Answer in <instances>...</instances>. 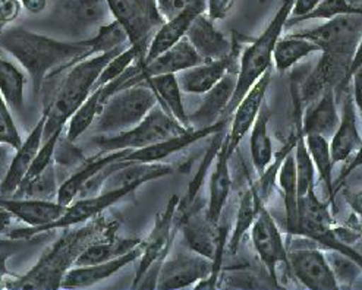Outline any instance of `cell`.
<instances>
[{"instance_id": "obj_29", "label": "cell", "mask_w": 362, "mask_h": 290, "mask_svg": "<svg viewBox=\"0 0 362 290\" xmlns=\"http://www.w3.org/2000/svg\"><path fill=\"white\" fill-rule=\"evenodd\" d=\"M339 122L336 91H327L308 105L307 112L303 113V132L304 135L317 134L330 139Z\"/></svg>"}, {"instance_id": "obj_33", "label": "cell", "mask_w": 362, "mask_h": 290, "mask_svg": "<svg viewBox=\"0 0 362 290\" xmlns=\"http://www.w3.org/2000/svg\"><path fill=\"white\" fill-rule=\"evenodd\" d=\"M270 117L272 113L264 103V106L261 108L259 115L250 131V154L254 169L258 175H263L266 172L274 157L273 142L269 134Z\"/></svg>"}, {"instance_id": "obj_39", "label": "cell", "mask_w": 362, "mask_h": 290, "mask_svg": "<svg viewBox=\"0 0 362 290\" xmlns=\"http://www.w3.org/2000/svg\"><path fill=\"white\" fill-rule=\"evenodd\" d=\"M362 13V5H354L349 0H321V2L305 16L299 19H288L286 28L295 24L305 23V21H329L340 15Z\"/></svg>"}, {"instance_id": "obj_12", "label": "cell", "mask_w": 362, "mask_h": 290, "mask_svg": "<svg viewBox=\"0 0 362 290\" xmlns=\"http://www.w3.org/2000/svg\"><path fill=\"white\" fill-rule=\"evenodd\" d=\"M251 240L254 250L266 267V270L273 280L274 286L277 283V268L279 265H285L288 268V248L284 240V235L279 231V227L267 210L266 204L261 205L259 213L251 227Z\"/></svg>"}, {"instance_id": "obj_44", "label": "cell", "mask_w": 362, "mask_h": 290, "mask_svg": "<svg viewBox=\"0 0 362 290\" xmlns=\"http://www.w3.org/2000/svg\"><path fill=\"white\" fill-rule=\"evenodd\" d=\"M236 0H206V15L216 21H223L229 16Z\"/></svg>"}, {"instance_id": "obj_43", "label": "cell", "mask_w": 362, "mask_h": 290, "mask_svg": "<svg viewBox=\"0 0 362 290\" xmlns=\"http://www.w3.org/2000/svg\"><path fill=\"white\" fill-rule=\"evenodd\" d=\"M21 2L19 0H0V35L21 13Z\"/></svg>"}, {"instance_id": "obj_7", "label": "cell", "mask_w": 362, "mask_h": 290, "mask_svg": "<svg viewBox=\"0 0 362 290\" xmlns=\"http://www.w3.org/2000/svg\"><path fill=\"white\" fill-rule=\"evenodd\" d=\"M191 128L173 119L162 106L157 105L150 113L141 120L134 128L115 134V135H97L91 139V145L97 149V153H112V151H134L150 147L153 144L165 141L170 137L184 134Z\"/></svg>"}, {"instance_id": "obj_37", "label": "cell", "mask_w": 362, "mask_h": 290, "mask_svg": "<svg viewBox=\"0 0 362 290\" xmlns=\"http://www.w3.org/2000/svg\"><path fill=\"white\" fill-rule=\"evenodd\" d=\"M25 74L6 59L0 49V93L13 112H23L25 106Z\"/></svg>"}, {"instance_id": "obj_6", "label": "cell", "mask_w": 362, "mask_h": 290, "mask_svg": "<svg viewBox=\"0 0 362 290\" xmlns=\"http://www.w3.org/2000/svg\"><path fill=\"white\" fill-rule=\"evenodd\" d=\"M157 103L154 91L146 82L120 88L106 100L91 129L97 135L125 132L138 125Z\"/></svg>"}, {"instance_id": "obj_13", "label": "cell", "mask_w": 362, "mask_h": 290, "mask_svg": "<svg viewBox=\"0 0 362 290\" xmlns=\"http://www.w3.org/2000/svg\"><path fill=\"white\" fill-rule=\"evenodd\" d=\"M213 261L189 250V253H176L166 257L160 267L156 289H185L195 287L211 273Z\"/></svg>"}, {"instance_id": "obj_30", "label": "cell", "mask_w": 362, "mask_h": 290, "mask_svg": "<svg viewBox=\"0 0 362 290\" xmlns=\"http://www.w3.org/2000/svg\"><path fill=\"white\" fill-rule=\"evenodd\" d=\"M146 84L154 91L158 105L162 106L173 119H176L180 125L185 128L189 127V117L185 109L184 103V91L179 86L177 75L175 74H165V75H156L148 76L144 81Z\"/></svg>"}, {"instance_id": "obj_47", "label": "cell", "mask_w": 362, "mask_h": 290, "mask_svg": "<svg viewBox=\"0 0 362 290\" xmlns=\"http://www.w3.org/2000/svg\"><path fill=\"white\" fill-rule=\"evenodd\" d=\"M344 198L348 202L349 209L352 210V214L355 220L362 226V190L359 191H345Z\"/></svg>"}, {"instance_id": "obj_25", "label": "cell", "mask_w": 362, "mask_h": 290, "mask_svg": "<svg viewBox=\"0 0 362 290\" xmlns=\"http://www.w3.org/2000/svg\"><path fill=\"white\" fill-rule=\"evenodd\" d=\"M129 151H112V153H97L91 157H87L86 161L59 186L56 201L69 205L75 201L86 186L100 173L105 170L109 164L122 160Z\"/></svg>"}, {"instance_id": "obj_45", "label": "cell", "mask_w": 362, "mask_h": 290, "mask_svg": "<svg viewBox=\"0 0 362 290\" xmlns=\"http://www.w3.org/2000/svg\"><path fill=\"white\" fill-rule=\"evenodd\" d=\"M189 4V0H156L157 9L165 21L175 18L182 12Z\"/></svg>"}, {"instance_id": "obj_10", "label": "cell", "mask_w": 362, "mask_h": 290, "mask_svg": "<svg viewBox=\"0 0 362 290\" xmlns=\"http://www.w3.org/2000/svg\"><path fill=\"white\" fill-rule=\"evenodd\" d=\"M293 35L307 38L315 43L321 52L354 54L362 35V13L340 15L326 21L318 27L296 30Z\"/></svg>"}, {"instance_id": "obj_41", "label": "cell", "mask_w": 362, "mask_h": 290, "mask_svg": "<svg viewBox=\"0 0 362 290\" xmlns=\"http://www.w3.org/2000/svg\"><path fill=\"white\" fill-rule=\"evenodd\" d=\"M23 139L12 116V109L0 93V144H5L15 150L21 145Z\"/></svg>"}, {"instance_id": "obj_28", "label": "cell", "mask_w": 362, "mask_h": 290, "mask_svg": "<svg viewBox=\"0 0 362 290\" xmlns=\"http://www.w3.org/2000/svg\"><path fill=\"white\" fill-rule=\"evenodd\" d=\"M333 220L330 202L321 201L317 197L315 190L299 198V223L296 236L315 240L333 229Z\"/></svg>"}, {"instance_id": "obj_50", "label": "cell", "mask_w": 362, "mask_h": 290, "mask_svg": "<svg viewBox=\"0 0 362 290\" xmlns=\"http://www.w3.org/2000/svg\"><path fill=\"white\" fill-rule=\"evenodd\" d=\"M19 2H21L23 11L30 15L43 13L50 5V0H19Z\"/></svg>"}, {"instance_id": "obj_5", "label": "cell", "mask_w": 362, "mask_h": 290, "mask_svg": "<svg viewBox=\"0 0 362 290\" xmlns=\"http://www.w3.org/2000/svg\"><path fill=\"white\" fill-rule=\"evenodd\" d=\"M179 195H172L163 210H160L154 219L153 229L141 242L143 253L138 258V267L132 282V289H156L160 267L170 254L172 246L179 232L176 223V211Z\"/></svg>"}, {"instance_id": "obj_4", "label": "cell", "mask_w": 362, "mask_h": 290, "mask_svg": "<svg viewBox=\"0 0 362 290\" xmlns=\"http://www.w3.org/2000/svg\"><path fill=\"white\" fill-rule=\"evenodd\" d=\"M295 0H281L280 6L273 15L272 21L250 46L239 54V69L236 74V88L229 105L226 116L230 117L238 103L250 91V88L272 68L273 50L280 37L286 30L288 19L292 15Z\"/></svg>"}, {"instance_id": "obj_11", "label": "cell", "mask_w": 362, "mask_h": 290, "mask_svg": "<svg viewBox=\"0 0 362 290\" xmlns=\"http://www.w3.org/2000/svg\"><path fill=\"white\" fill-rule=\"evenodd\" d=\"M288 261L293 277L304 287L311 290H336L340 287L326 253L320 248H291Z\"/></svg>"}, {"instance_id": "obj_1", "label": "cell", "mask_w": 362, "mask_h": 290, "mask_svg": "<svg viewBox=\"0 0 362 290\" xmlns=\"http://www.w3.org/2000/svg\"><path fill=\"white\" fill-rule=\"evenodd\" d=\"M0 49L11 54L27 72L35 97L42 94L47 79L62 74L78 60L95 56L90 37L62 41L19 27L4 31Z\"/></svg>"}, {"instance_id": "obj_35", "label": "cell", "mask_w": 362, "mask_h": 290, "mask_svg": "<svg viewBox=\"0 0 362 290\" xmlns=\"http://www.w3.org/2000/svg\"><path fill=\"white\" fill-rule=\"evenodd\" d=\"M314 53H321V49L315 43L289 33L285 37H280L276 43L273 50V64L277 72L284 74Z\"/></svg>"}, {"instance_id": "obj_34", "label": "cell", "mask_w": 362, "mask_h": 290, "mask_svg": "<svg viewBox=\"0 0 362 290\" xmlns=\"http://www.w3.org/2000/svg\"><path fill=\"white\" fill-rule=\"evenodd\" d=\"M277 183L284 194V204L286 211V232L291 236H296L299 223V195L296 182V168L293 151H291L281 163L277 173Z\"/></svg>"}, {"instance_id": "obj_3", "label": "cell", "mask_w": 362, "mask_h": 290, "mask_svg": "<svg viewBox=\"0 0 362 290\" xmlns=\"http://www.w3.org/2000/svg\"><path fill=\"white\" fill-rule=\"evenodd\" d=\"M124 49L125 47H120L78 60L62 74L45 82L42 90L45 95L43 109L47 110L45 139L59 129H65L71 116L93 93L95 82L107 62Z\"/></svg>"}, {"instance_id": "obj_15", "label": "cell", "mask_w": 362, "mask_h": 290, "mask_svg": "<svg viewBox=\"0 0 362 290\" xmlns=\"http://www.w3.org/2000/svg\"><path fill=\"white\" fill-rule=\"evenodd\" d=\"M272 84V68L266 71L261 78L255 82V84L250 88V91L243 97L235 108L232 116H230V129L226 134L229 151L232 156L239 149L240 142L247 137V134L251 131L252 125L255 123L261 108L266 103V94L269 91V87Z\"/></svg>"}, {"instance_id": "obj_17", "label": "cell", "mask_w": 362, "mask_h": 290, "mask_svg": "<svg viewBox=\"0 0 362 290\" xmlns=\"http://www.w3.org/2000/svg\"><path fill=\"white\" fill-rule=\"evenodd\" d=\"M230 117L218 120L217 123L207 128H201V129H188L184 134H179L175 137H170L165 141H160L157 144L150 145V147L141 149V150H134L129 151L122 160L125 161H141V163H158V161H165L166 158L172 157L173 154L182 151L191 145L197 144L198 141L213 137L218 131L226 129V125L229 123Z\"/></svg>"}, {"instance_id": "obj_9", "label": "cell", "mask_w": 362, "mask_h": 290, "mask_svg": "<svg viewBox=\"0 0 362 290\" xmlns=\"http://www.w3.org/2000/svg\"><path fill=\"white\" fill-rule=\"evenodd\" d=\"M351 60V54L321 52L317 66L298 84V93L303 105H311L327 91H336L337 97L340 94L345 95L351 88L348 78Z\"/></svg>"}, {"instance_id": "obj_19", "label": "cell", "mask_w": 362, "mask_h": 290, "mask_svg": "<svg viewBox=\"0 0 362 290\" xmlns=\"http://www.w3.org/2000/svg\"><path fill=\"white\" fill-rule=\"evenodd\" d=\"M201 62H204V59L198 54V52L194 49V46L189 43L188 38H182L163 52L162 54H158L156 59H153L148 64L138 66L139 72L135 78L129 79L127 82L125 87L138 84V82L144 81L148 76H156V75H165V74H175L177 75L179 72H182L185 69H189L195 65H199ZM124 87V88H125Z\"/></svg>"}, {"instance_id": "obj_16", "label": "cell", "mask_w": 362, "mask_h": 290, "mask_svg": "<svg viewBox=\"0 0 362 290\" xmlns=\"http://www.w3.org/2000/svg\"><path fill=\"white\" fill-rule=\"evenodd\" d=\"M46 120L47 110L43 109V113L38 117L33 131L28 134L27 138L23 139L21 145L13 150L6 175L0 180V195L2 197H12L24 182L37 153L43 145Z\"/></svg>"}, {"instance_id": "obj_24", "label": "cell", "mask_w": 362, "mask_h": 290, "mask_svg": "<svg viewBox=\"0 0 362 290\" xmlns=\"http://www.w3.org/2000/svg\"><path fill=\"white\" fill-rule=\"evenodd\" d=\"M187 38L204 60L223 59L236 50L235 41H230L222 31L217 30L214 21L206 12L194 19Z\"/></svg>"}, {"instance_id": "obj_52", "label": "cell", "mask_w": 362, "mask_h": 290, "mask_svg": "<svg viewBox=\"0 0 362 290\" xmlns=\"http://www.w3.org/2000/svg\"><path fill=\"white\" fill-rule=\"evenodd\" d=\"M362 68V35L358 41V45L355 47V52L352 54V60H351V66H349V74H348V78H349V84H351V79L354 76V74Z\"/></svg>"}, {"instance_id": "obj_42", "label": "cell", "mask_w": 362, "mask_h": 290, "mask_svg": "<svg viewBox=\"0 0 362 290\" xmlns=\"http://www.w3.org/2000/svg\"><path fill=\"white\" fill-rule=\"evenodd\" d=\"M25 242L27 239L0 238V287H9L11 282L16 277L8 268V261L23 250Z\"/></svg>"}, {"instance_id": "obj_26", "label": "cell", "mask_w": 362, "mask_h": 290, "mask_svg": "<svg viewBox=\"0 0 362 290\" xmlns=\"http://www.w3.org/2000/svg\"><path fill=\"white\" fill-rule=\"evenodd\" d=\"M235 54H238V50H235L228 57L217 59V60H204L201 62L199 65H195L189 69L179 72L177 81H179L180 88H182V91L187 94H195V95L206 94L228 72L232 71L235 57H236Z\"/></svg>"}, {"instance_id": "obj_40", "label": "cell", "mask_w": 362, "mask_h": 290, "mask_svg": "<svg viewBox=\"0 0 362 290\" xmlns=\"http://www.w3.org/2000/svg\"><path fill=\"white\" fill-rule=\"evenodd\" d=\"M136 60H138V56H136L135 49L131 45L127 46L124 50H120L116 56H113L107 62V65L105 66L102 74H100L94 88L106 86L113 79L122 76L132 65L136 64Z\"/></svg>"}, {"instance_id": "obj_38", "label": "cell", "mask_w": 362, "mask_h": 290, "mask_svg": "<svg viewBox=\"0 0 362 290\" xmlns=\"http://www.w3.org/2000/svg\"><path fill=\"white\" fill-rule=\"evenodd\" d=\"M102 95L103 86L94 88L93 93L87 97V100L71 116L65 127V138L69 142H76L86 132L91 129L94 120L100 113V109L103 106Z\"/></svg>"}, {"instance_id": "obj_20", "label": "cell", "mask_w": 362, "mask_h": 290, "mask_svg": "<svg viewBox=\"0 0 362 290\" xmlns=\"http://www.w3.org/2000/svg\"><path fill=\"white\" fill-rule=\"evenodd\" d=\"M204 12H206V0H189L188 6L182 12L172 19L165 21L162 27L156 31V34L150 41L144 62L138 66L148 64V62L156 59L158 54H162L176 43H179L180 40L185 38L189 27L194 23V19Z\"/></svg>"}, {"instance_id": "obj_2", "label": "cell", "mask_w": 362, "mask_h": 290, "mask_svg": "<svg viewBox=\"0 0 362 290\" xmlns=\"http://www.w3.org/2000/svg\"><path fill=\"white\" fill-rule=\"evenodd\" d=\"M117 220H109L103 214L84 224L65 229L64 235L40 257L33 268L23 276H16L9 289H57L65 274L75 267L78 257L95 239L113 233L119 227Z\"/></svg>"}, {"instance_id": "obj_48", "label": "cell", "mask_w": 362, "mask_h": 290, "mask_svg": "<svg viewBox=\"0 0 362 290\" xmlns=\"http://www.w3.org/2000/svg\"><path fill=\"white\" fill-rule=\"evenodd\" d=\"M351 93L356 110L362 116V68L358 69L351 79Z\"/></svg>"}, {"instance_id": "obj_14", "label": "cell", "mask_w": 362, "mask_h": 290, "mask_svg": "<svg viewBox=\"0 0 362 290\" xmlns=\"http://www.w3.org/2000/svg\"><path fill=\"white\" fill-rule=\"evenodd\" d=\"M50 4L74 37L95 33L110 16L106 0H50Z\"/></svg>"}, {"instance_id": "obj_22", "label": "cell", "mask_w": 362, "mask_h": 290, "mask_svg": "<svg viewBox=\"0 0 362 290\" xmlns=\"http://www.w3.org/2000/svg\"><path fill=\"white\" fill-rule=\"evenodd\" d=\"M230 158L228 138L225 135L222 145L216 154L211 166L209 179V199H207V217L211 223L220 224V219L225 211L230 190H232V175H230Z\"/></svg>"}, {"instance_id": "obj_23", "label": "cell", "mask_w": 362, "mask_h": 290, "mask_svg": "<svg viewBox=\"0 0 362 290\" xmlns=\"http://www.w3.org/2000/svg\"><path fill=\"white\" fill-rule=\"evenodd\" d=\"M141 253H143V246L139 243L138 246L134 248V250L117 258H113L105 262L91 264V265H75L65 274L60 287L86 289V287L95 286L102 282H106L112 276L117 274L120 270H124L127 265L135 262L141 257Z\"/></svg>"}, {"instance_id": "obj_49", "label": "cell", "mask_w": 362, "mask_h": 290, "mask_svg": "<svg viewBox=\"0 0 362 290\" xmlns=\"http://www.w3.org/2000/svg\"><path fill=\"white\" fill-rule=\"evenodd\" d=\"M321 0H295L293 8H292V15L289 19H299L310 13Z\"/></svg>"}, {"instance_id": "obj_18", "label": "cell", "mask_w": 362, "mask_h": 290, "mask_svg": "<svg viewBox=\"0 0 362 290\" xmlns=\"http://www.w3.org/2000/svg\"><path fill=\"white\" fill-rule=\"evenodd\" d=\"M0 207L27 227H43L62 217L68 205L60 204L56 199L0 195Z\"/></svg>"}, {"instance_id": "obj_31", "label": "cell", "mask_w": 362, "mask_h": 290, "mask_svg": "<svg viewBox=\"0 0 362 290\" xmlns=\"http://www.w3.org/2000/svg\"><path fill=\"white\" fill-rule=\"evenodd\" d=\"M263 204H266V201L259 195L257 185L250 182L248 188L240 194L236 216H235V224H233V229L229 233L228 251L232 255L238 253L240 243H243L247 233L251 231V227Z\"/></svg>"}, {"instance_id": "obj_21", "label": "cell", "mask_w": 362, "mask_h": 290, "mask_svg": "<svg viewBox=\"0 0 362 290\" xmlns=\"http://www.w3.org/2000/svg\"><path fill=\"white\" fill-rule=\"evenodd\" d=\"M236 88V74L228 72L217 84L207 91L201 101V105L195 112L188 115L189 127L194 129H201L214 125L218 120L226 119L230 101L233 98Z\"/></svg>"}, {"instance_id": "obj_27", "label": "cell", "mask_w": 362, "mask_h": 290, "mask_svg": "<svg viewBox=\"0 0 362 290\" xmlns=\"http://www.w3.org/2000/svg\"><path fill=\"white\" fill-rule=\"evenodd\" d=\"M361 144L362 138L358 129L356 108L349 88L344 95V110H341L339 127L330 138V151L334 164L346 163L358 151Z\"/></svg>"}, {"instance_id": "obj_46", "label": "cell", "mask_w": 362, "mask_h": 290, "mask_svg": "<svg viewBox=\"0 0 362 290\" xmlns=\"http://www.w3.org/2000/svg\"><path fill=\"white\" fill-rule=\"evenodd\" d=\"M359 168H362V144H361V147L358 149V151L346 161V166L344 168V170H341L337 180L334 182L336 183V192L340 190L341 182H345L354 173V170H356Z\"/></svg>"}, {"instance_id": "obj_32", "label": "cell", "mask_w": 362, "mask_h": 290, "mask_svg": "<svg viewBox=\"0 0 362 290\" xmlns=\"http://www.w3.org/2000/svg\"><path fill=\"white\" fill-rule=\"evenodd\" d=\"M143 239L136 238H119L116 236V232L105 235L93 240L86 250L78 257L75 265H91L97 262H105L113 258H117L134 250L138 246Z\"/></svg>"}, {"instance_id": "obj_51", "label": "cell", "mask_w": 362, "mask_h": 290, "mask_svg": "<svg viewBox=\"0 0 362 290\" xmlns=\"http://www.w3.org/2000/svg\"><path fill=\"white\" fill-rule=\"evenodd\" d=\"M12 154H13V149L8 147L5 144H0V180H2L4 176L6 175Z\"/></svg>"}, {"instance_id": "obj_36", "label": "cell", "mask_w": 362, "mask_h": 290, "mask_svg": "<svg viewBox=\"0 0 362 290\" xmlns=\"http://www.w3.org/2000/svg\"><path fill=\"white\" fill-rule=\"evenodd\" d=\"M305 142H307L308 151L311 154L315 172L318 173L321 183H323L326 188L327 201L330 202L332 209H334L336 183L333 179L334 161L330 151V139L317 134H310V135H305Z\"/></svg>"}, {"instance_id": "obj_8", "label": "cell", "mask_w": 362, "mask_h": 290, "mask_svg": "<svg viewBox=\"0 0 362 290\" xmlns=\"http://www.w3.org/2000/svg\"><path fill=\"white\" fill-rule=\"evenodd\" d=\"M110 16L122 25L129 45L135 49L136 65L144 62L150 41L165 23L156 0H106Z\"/></svg>"}]
</instances>
